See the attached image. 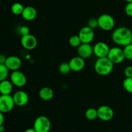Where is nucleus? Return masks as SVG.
I'll return each instance as SVG.
<instances>
[{"mask_svg": "<svg viewBox=\"0 0 132 132\" xmlns=\"http://www.w3.org/2000/svg\"><path fill=\"white\" fill-rule=\"evenodd\" d=\"M99 27L104 31H112L115 27L116 21L113 16L108 14H103L97 18Z\"/></svg>", "mask_w": 132, "mask_h": 132, "instance_id": "obj_4", "label": "nucleus"}, {"mask_svg": "<svg viewBox=\"0 0 132 132\" xmlns=\"http://www.w3.org/2000/svg\"><path fill=\"white\" fill-rule=\"evenodd\" d=\"M88 26L92 29H95L99 27L98 25V21L96 18H91L88 21Z\"/></svg>", "mask_w": 132, "mask_h": 132, "instance_id": "obj_27", "label": "nucleus"}, {"mask_svg": "<svg viewBox=\"0 0 132 132\" xmlns=\"http://www.w3.org/2000/svg\"><path fill=\"white\" fill-rule=\"evenodd\" d=\"M10 80L13 85H15L18 87H23L27 82L26 75L19 70L12 71L10 76Z\"/></svg>", "mask_w": 132, "mask_h": 132, "instance_id": "obj_7", "label": "nucleus"}, {"mask_svg": "<svg viewBox=\"0 0 132 132\" xmlns=\"http://www.w3.org/2000/svg\"><path fill=\"white\" fill-rule=\"evenodd\" d=\"M21 44L22 47L26 50H33L37 47V40L36 36L29 34L21 36Z\"/></svg>", "mask_w": 132, "mask_h": 132, "instance_id": "obj_11", "label": "nucleus"}, {"mask_svg": "<svg viewBox=\"0 0 132 132\" xmlns=\"http://www.w3.org/2000/svg\"><path fill=\"white\" fill-rule=\"evenodd\" d=\"M37 15V10L34 6H25L23 9V11L21 14V16L24 20L30 21L34 20Z\"/></svg>", "mask_w": 132, "mask_h": 132, "instance_id": "obj_16", "label": "nucleus"}, {"mask_svg": "<svg viewBox=\"0 0 132 132\" xmlns=\"http://www.w3.org/2000/svg\"><path fill=\"white\" fill-rule=\"evenodd\" d=\"M12 97L15 105L19 107L26 106L29 101V96L28 93L23 90L15 91Z\"/></svg>", "mask_w": 132, "mask_h": 132, "instance_id": "obj_12", "label": "nucleus"}, {"mask_svg": "<svg viewBox=\"0 0 132 132\" xmlns=\"http://www.w3.org/2000/svg\"><path fill=\"white\" fill-rule=\"evenodd\" d=\"M124 1H126V2H127V3L132 2V0H124Z\"/></svg>", "mask_w": 132, "mask_h": 132, "instance_id": "obj_34", "label": "nucleus"}, {"mask_svg": "<svg viewBox=\"0 0 132 132\" xmlns=\"http://www.w3.org/2000/svg\"><path fill=\"white\" fill-rule=\"evenodd\" d=\"M77 54L83 59L89 58L94 54L92 45L90 43H81L77 47Z\"/></svg>", "mask_w": 132, "mask_h": 132, "instance_id": "obj_14", "label": "nucleus"}, {"mask_svg": "<svg viewBox=\"0 0 132 132\" xmlns=\"http://www.w3.org/2000/svg\"><path fill=\"white\" fill-rule=\"evenodd\" d=\"M5 128L3 126V124L0 126V132H4L5 131Z\"/></svg>", "mask_w": 132, "mask_h": 132, "instance_id": "obj_33", "label": "nucleus"}, {"mask_svg": "<svg viewBox=\"0 0 132 132\" xmlns=\"http://www.w3.org/2000/svg\"><path fill=\"white\" fill-rule=\"evenodd\" d=\"M13 90V84L10 80H5L0 82V94H10Z\"/></svg>", "mask_w": 132, "mask_h": 132, "instance_id": "obj_18", "label": "nucleus"}, {"mask_svg": "<svg viewBox=\"0 0 132 132\" xmlns=\"http://www.w3.org/2000/svg\"><path fill=\"white\" fill-rule=\"evenodd\" d=\"M69 45L72 47H78L82 43L78 35H73L71 36L68 40Z\"/></svg>", "mask_w": 132, "mask_h": 132, "instance_id": "obj_21", "label": "nucleus"}, {"mask_svg": "<svg viewBox=\"0 0 132 132\" xmlns=\"http://www.w3.org/2000/svg\"><path fill=\"white\" fill-rule=\"evenodd\" d=\"M85 117L89 120H94L98 118L97 109L94 107H90L85 111Z\"/></svg>", "mask_w": 132, "mask_h": 132, "instance_id": "obj_19", "label": "nucleus"}, {"mask_svg": "<svg viewBox=\"0 0 132 132\" xmlns=\"http://www.w3.org/2000/svg\"><path fill=\"white\" fill-rule=\"evenodd\" d=\"M78 36L82 43H91L95 37V33L94 29L87 25L79 30Z\"/></svg>", "mask_w": 132, "mask_h": 132, "instance_id": "obj_8", "label": "nucleus"}, {"mask_svg": "<svg viewBox=\"0 0 132 132\" xmlns=\"http://www.w3.org/2000/svg\"><path fill=\"white\" fill-rule=\"evenodd\" d=\"M123 52L125 59L132 60V43L124 47Z\"/></svg>", "mask_w": 132, "mask_h": 132, "instance_id": "obj_23", "label": "nucleus"}, {"mask_svg": "<svg viewBox=\"0 0 132 132\" xmlns=\"http://www.w3.org/2000/svg\"><path fill=\"white\" fill-rule=\"evenodd\" d=\"M6 58H7V57L5 54H0V63H1V64H5V62L6 60Z\"/></svg>", "mask_w": 132, "mask_h": 132, "instance_id": "obj_30", "label": "nucleus"}, {"mask_svg": "<svg viewBox=\"0 0 132 132\" xmlns=\"http://www.w3.org/2000/svg\"><path fill=\"white\" fill-rule=\"evenodd\" d=\"M114 64L108 57L99 58L97 59L94 64V70L100 76H106L113 71Z\"/></svg>", "mask_w": 132, "mask_h": 132, "instance_id": "obj_2", "label": "nucleus"}, {"mask_svg": "<svg viewBox=\"0 0 132 132\" xmlns=\"http://www.w3.org/2000/svg\"><path fill=\"white\" fill-rule=\"evenodd\" d=\"M4 120H5V117H4L3 113L0 111V126L3 124Z\"/></svg>", "mask_w": 132, "mask_h": 132, "instance_id": "obj_31", "label": "nucleus"}, {"mask_svg": "<svg viewBox=\"0 0 132 132\" xmlns=\"http://www.w3.org/2000/svg\"><path fill=\"white\" fill-rule=\"evenodd\" d=\"M51 126V121L49 118L45 115H41L35 119L33 128L36 132H49Z\"/></svg>", "mask_w": 132, "mask_h": 132, "instance_id": "obj_3", "label": "nucleus"}, {"mask_svg": "<svg viewBox=\"0 0 132 132\" xmlns=\"http://www.w3.org/2000/svg\"><path fill=\"white\" fill-rule=\"evenodd\" d=\"M110 48L109 45L103 41H99L93 46L94 54L97 58L107 57Z\"/></svg>", "mask_w": 132, "mask_h": 132, "instance_id": "obj_10", "label": "nucleus"}, {"mask_svg": "<svg viewBox=\"0 0 132 132\" xmlns=\"http://www.w3.org/2000/svg\"><path fill=\"white\" fill-rule=\"evenodd\" d=\"M112 39L116 45L125 47L132 43V32L128 27H118L112 32Z\"/></svg>", "mask_w": 132, "mask_h": 132, "instance_id": "obj_1", "label": "nucleus"}, {"mask_svg": "<svg viewBox=\"0 0 132 132\" xmlns=\"http://www.w3.org/2000/svg\"><path fill=\"white\" fill-rule=\"evenodd\" d=\"M15 106L13 97L11 94L0 95V111L3 113L10 112Z\"/></svg>", "mask_w": 132, "mask_h": 132, "instance_id": "obj_5", "label": "nucleus"}, {"mask_svg": "<svg viewBox=\"0 0 132 132\" xmlns=\"http://www.w3.org/2000/svg\"><path fill=\"white\" fill-rule=\"evenodd\" d=\"M68 63L70 67L71 71L74 72L81 71V70L83 69L85 66V59L79 56L73 57L72 59H70Z\"/></svg>", "mask_w": 132, "mask_h": 132, "instance_id": "obj_15", "label": "nucleus"}, {"mask_svg": "<svg viewBox=\"0 0 132 132\" xmlns=\"http://www.w3.org/2000/svg\"><path fill=\"white\" fill-rule=\"evenodd\" d=\"M125 12L127 16L132 17V2L127 3L125 8Z\"/></svg>", "mask_w": 132, "mask_h": 132, "instance_id": "obj_28", "label": "nucleus"}, {"mask_svg": "<svg viewBox=\"0 0 132 132\" xmlns=\"http://www.w3.org/2000/svg\"><path fill=\"white\" fill-rule=\"evenodd\" d=\"M5 65L9 71H17V70H19L21 67L22 61L21 58L17 56H10L6 58Z\"/></svg>", "mask_w": 132, "mask_h": 132, "instance_id": "obj_13", "label": "nucleus"}, {"mask_svg": "<svg viewBox=\"0 0 132 132\" xmlns=\"http://www.w3.org/2000/svg\"><path fill=\"white\" fill-rule=\"evenodd\" d=\"M24 132H36L34 128H28Z\"/></svg>", "mask_w": 132, "mask_h": 132, "instance_id": "obj_32", "label": "nucleus"}, {"mask_svg": "<svg viewBox=\"0 0 132 132\" xmlns=\"http://www.w3.org/2000/svg\"><path fill=\"white\" fill-rule=\"evenodd\" d=\"M54 91L50 87H43L39 91V97L44 101H49L54 97Z\"/></svg>", "mask_w": 132, "mask_h": 132, "instance_id": "obj_17", "label": "nucleus"}, {"mask_svg": "<svg viewBox=\"0 0 132 132\" xmlns=\"http://www.w3.org/2000/svg\"><path fill=\"white\" fill-rule=\"evenodd\" d=\"M9 70L5 64L0 63V82L5 80L7 78Z\"/></svg>", "mask_w": 132, "mask_h": 132, "instance_id": "obj_22", "label": "nucleus"}, {"mask_svg": "<svg viewBox=\"0 0 132 132\" xmlns=\"http://www.w3.org/2000/svg\"><path fill=\"white\" fill-rule=\"evenodd\" d=\"M107 57L113 64L121 63L125 60L123 49H121L120 47H113L110 48Z\"/></svg>", "mask_w": 132, "mask_h": 132, "instance_id": "obj_6", "label": "nucleus"}, {"mask_svg": "<svg viewBox=\"0 0 132 132\" xmlns=\"http://www.w3.org/2000/svg\"><path fill=\"white\" fill-rule=\"evenodd\" d=\"M97 116L98 118L103 121H110L113 118L114 111L110 106L103 105L97 108Z\"/></svg>", "mask_w": 132, "mask_h": 132, "instance_id": "obj_9", "label": "nucleus"}, {"mask_svg": "<svg viewBox=\"0 0 132 132\" xmlns=\"http://www.w3.org/2000/svg\"><path fill=\"white\" fill-rule=\"evenodd\" d=\"M122 85L128 93H132V77L126 78L122 82Z\"/></svg>", "mask_w": 132, "mask_h": 132, "instance_id": "obj_25", "label": "nucleus"}, {"mask_svg": "<svg viewBox=\"0 0 132 132\" xmlns=\"http://www.w3.org/2000/svg\"><path fill=\"white\" fill-rule=\"evenodd\" d=\"M24 6L20 3H15L11 6V12L15 16L21 15L24 9Z\"/></svg>", "mask_w": 132, "mask_h": 132, "instance_id": "obj_20", "label": "nucleus"}, {"mask_svg": "<svg viewBox=\"0 0 132 132\" xmlns=\"http://www.w3.org/2000/svg\"><path fill=\"white\" fill-rule=\"evenodd\" d=\"M18 32L21 36H25V35L29 34L30 33V28L27 26L23 25L21 26L18 28Z\"/></svg>", "mask_w": 132, "mask_h": 132, "instance_id": "obj_26", "label": "nucleus"}, {"mask_svg": "<svg viewBox=\"0 0 132 132\" xmlns=\"http://www.w3.org/2000/svg\"><path fill=\"white\" fill-rule=\"evenodd\" d=\"M124 74L126 78H131L132 77V66L129 65L127 66L125 69L124 71Z\"/></svg>", "mask_w": 132, "mask_h": 132, "instance_id": "obj_29", "label": "nucleus"}, {"mask_svg": "<svg viewBox=\"0 0 132 132\" xmlns=\"http://www.w3.org/2000/svg\"><path fill=\"white\" fill-rule=\"evenodd\" d=\"M59 71L62 75H67L71 71L69 63L67 62H63L59 66Z\"/></svg>", "mask_w": 132, "mask_h": 132, "instance_id": "obj_24", "label": "nucleus"}]
</instances>
